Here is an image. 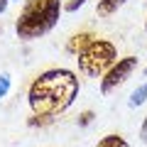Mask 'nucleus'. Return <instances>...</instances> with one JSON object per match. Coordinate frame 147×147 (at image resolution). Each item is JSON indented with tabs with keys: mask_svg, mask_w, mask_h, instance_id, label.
<instances>
[{
	"mask_svg": "<svg viewBox=\"0 0 147 147\" xmlns=\"http://www.w3.org/2000/svg\"><path fill=\"white\" fill-rule=\"evenodd\" d=\"M79 96V79L69 69H49L32 81L27 100L37 118H54L71 108Z\"/></svg>",
	"mask_w": 147,
	"mask_h": 147,
	"instance_id": "obj_1",
	"label": "nucleus"
},
{
	"mask_svg": "<svg viewBox=\"0 0 147 147\" xmlns=\"http://www.w3.org/2000/svg\"><path fill=\"white\" fill-rule=\"evenodd\" d=\"M64 5L59 0H25L20 17L15 20V32L20 39H39L57 27Z\"/></svg>",
	"mask_w": 147,
	"mask_h": 147,
	"instance_id": "obj_2",
	"label": "nucleus"
},
{
	"mask_svg": "<svg viewBox=\"0 0 147 147\" xmlns=\"http://www.w3.org/2000/svg\"><path fill=\"white\" fill-rule=\"evenodd\" d=\"M76 61H79L81 74H86V76H91V79L105 76L118 61V49H115V44L108 42V39H93L91 47L84 49Z\"/></svg>",
	"mask_w": 147,
	"mask_h": 147,
	"instance_id": "obj_3",
	"label": "nucleus"
},
{
	"mask_svg": "<svg viewBox=\"0 0 147 147\" xmlns=\"http://www.w3.org/2000/svg\"><path fill=\"white\" fill-rule=\"evenodd\" d=\"M135 69H137V57L118 59L115 66H113V69L103 76V79H100V91H103V93H110L113 88H118L120 84H125V79L135 71Z\"/></svg>",
	"mask_w": 147,
	"mask_h": 147,
	"instance_id": "obj_4",
	"label": "nucleus"
},
{
	"mask_svg": "<svg viewBox=\"0 0 147 147\" xmlns=\"http://www.w3.org/2000/svg\"><path fill=\"white\" fill-rule=\"evenodd\" d=\"M93 39H96V37L91 34V32H81V34H74V37H71V42L66 44V49H69L71 54H81L84 49H88V47H91V42H93Z\"/></svg>",
	"mask_w": 147,
	"mask_h": 147,
	"instance_id": "obj_5",
	"label": "nucleus"
},
{
	"mask_svg": "<svg viewBox=\"0 0 147 147\" xmlns=\"http://www.w3.org/2000/svg\"><path fill=\"white\" fill-rule=\"evenodd\" d=\"M96 147H130V145H127L125 137H120V135H105Z\"/></svg>",
	"mask_w": 147,
	"mask_h": 147,
	"instance_id": "obj_6",
	"label": "nucleus"
},
{
	"mask_svg": "<svg viewBox=\"0 0 147 147\" xmlns=\"http://www.w3.org/2000/svg\"><path fill=\"white\" fill-rule=\"evenodd\" d=\"M125 0H100L98 3V15H110V12L115 10L118 5H123Z\"/></svg>",
	"mask_w": 147,
	"mask_h": 147,
	"instance_id": "obj_7",
	"label": "nucleus"
},
{
	"mask_svg": "<svg viewBox=\"0 0 147 147\" xmlns=\"http://www.w3.org/2000/svg\"><path fill=\"white\" fill-rule=\"evenodd\" d=\"M147 100V84H142L140 88H135V93L130 96V105L135 108V105H142Z\"/></svg>",
	"mask_w": 147,
	"mask_h": 147,
	"instance_id": "obj_8",
	"label": "nucleus"
},
{
	"mask_svg": "<svg viewBox=\"0 0 147 147\" xmlns=\"http://www.w3.org/2000/svg\"><path fill=\"white\" fill-rule=\"evenodd\" d=\"M7 91H10V76L7 74H0V98H5Z\"/></svg>",
	"mask_w": 147,
	"mask_h": 147,
	"instance_id": "obj_9",
	"label": "nucleus"
},
{
	"mask_svg": "<svg viewBox=\"0 0 147 147\" xmlns=\"http://www.w3.org/2000/svg\"><path fill=\"white\" fill-rule=\"evenodd\" d=\"M81 5H86V0H69V3H64V10L66 12H76Z\"/></svg>",
	"mask_w": 147,
	"mask_h": 147,
	"instance_id": "obj_10",
	"label": "nucleus"
},
{
	"mask_svg": "<svg viewBox=\"0 0 147 147\" xmlns=\"http://www.w3.org/2000/svg\"><path fill=\"white\" fill-rule=\"evenodd\" d=\"M91 120H93V113H91V110H86V113H81V115H79V125L81 127L91 125Z\"/></svg>",
	"mask_w": 147,
	"mask_h": 147,
	"instance_id": "obj_11",
	"label": "nucleus"
},
{
	"mask_svg": "<svg viewBox=\"0 0 147 147\" xmlns=\"http://www.w3.org/2000/svg\"><path fill=\"white\" fill-rule=\"evenodd\" d=\"M140 135H142V140L147 142V115H145V120H142V127H140Z\"/></svg>",
	"mask_w": 147,
	"mask_h": 147,
	"instance_id": "obj_12",
	"label": "nucleus"
},
{
	"mask_svg": "<svg viewBox=\"0 0 147 147\" xmlns=\"http://www.w3.org/2000/svg\"><path fill=\"white\" fill-rule=\"evenodd\" d=\"M7 3H10V0H0V12H5V10H7Z\"/></svg>",
	"mask_w": 147,
	"mask_h": 147,
	"instance_id": "obj_13",
	"label": "nucleus"
},
{
	"mask_svg": "<svg viewBox=\"0 0 147 147\" xmlns=\"http://www.w3.org/2000/svg\"><path fill=\"white\" fill-rule=\"evenodd\" d=\"M145 30H147V22H145Z\"/></svg>",
	"mask_w": 147,
	"mask_h": 147,
	"instance_id": "obj_14",
	"label": "nucleus"
},
{
	"mask_svg": "<svg viewBox=\"0 0 147 147\" xmlns=\"http://www.w3.org/2000/svg\"><path fill=\"white\" fill-rule=\"evenodd\" d=\"M145 74H147V69H145Z\"/></svg>",
	"mask_w": 147,
	"mask_h": 147,
	"instance_id": "obj_15",
	"label": "nucleus"
}]
</instances>
